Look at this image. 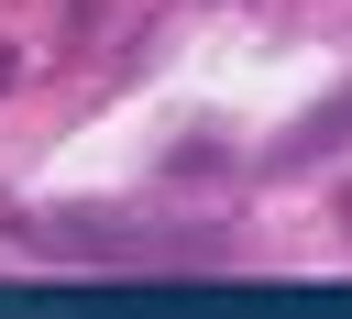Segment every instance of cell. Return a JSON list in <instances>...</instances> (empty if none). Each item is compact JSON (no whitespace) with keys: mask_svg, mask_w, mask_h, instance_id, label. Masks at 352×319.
<instances>
[{"mask_svg":"<svg viewBox=\"0 0 352 319\" xmlns=\"http://www.w3.org/2000/svg\"><path fill=\"white\" fill-rule=\"evenodd\" d=\"M330 143H352V88H341V99H330L319 121H297V132L275 143V165H308V154H330Z\"/></svg>","mask_w":352,"mask_h":319,"instance_id":"6da1fadb","label":"cell"}]
</instances>
